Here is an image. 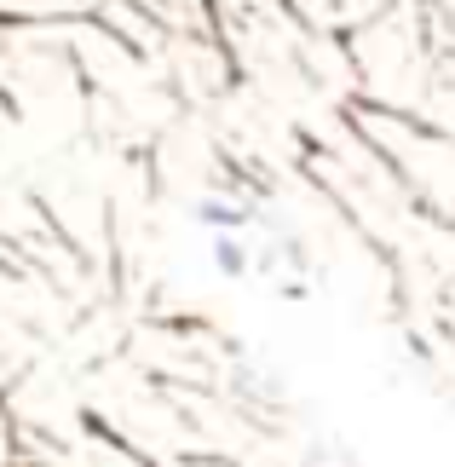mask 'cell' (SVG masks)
<instances>
[{"instance_id":"obj_1","label":"cell","mask_w":455,"mask_h":467,"mask_svg":"<svg viewBox=\"0 0 455 467\" xmlns=\"http://www.w3.org/2000/svg\"><path fill=\"white\" fill-rule=\"evenodd\" d=\"M196 220H202L208 231H236V225H248V208L225 202V196H202V202H196Z\"/></svg>"},{"instance_id":"obj_2","label":"cell","mask_w":455,"mask_h":467,"mask_svg":"<svg viewBox=\"0 0 455 467\" xmlns=\"http://www.w3.org/2000/svg\"><path fill=\"white\" fill-rule=\"evenodd\" d=\"M213 265H220L225 277H236V272H248V248L231 237V231H213Z\"/></svg>"}]
</instances>
